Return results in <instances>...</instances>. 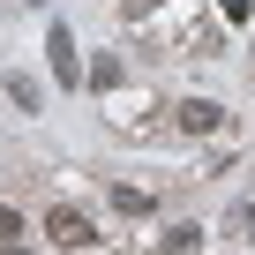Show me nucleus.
<instances>
[{"instance_id":"nucleus-1","label":"nucleus","mask_w":255,"mask_h":255,"mask_svg":"<svg viewBox=\"0 0 255 255\" xmlns=\"http://www.w3.org/2000/svg\"><path fill=\"white\" fill-rule=\"evenodd\" d=\"M45 240H53V248H90V240H98V225H90V210L53 203V210H45Z\"/></svg>"},{"instance_id":"nucleus-2","label":"nucleus","mask_w":255,"mask_h":255,"mask_svg":"<svg viewBox=\"0 0 255 255\" xmlns=\"http://www.w3.org/2000/svg\"><path fill=\"white\" fill-rule=\"evenodd\" d=\"M45 53H53V83H60V90H83V60H75V30H68V23L45 30Z\"/></svg>"},{"instance_id":"nucleus-3","label":"nucleus","mask_w":255,"mask_h":255,"mask_svg":"<svg viewBox=\"0 0 255 255\" xmlns=\"http://www.w3.org/2000/svg\"><path fill=\"white\" fill-rule=\"evenodd\" d=\"M173 120L188 128V135H218V128H225V105H210V98H188V105H173Z\"/></svg>"},{"instance_id":"nucleus-4","label":"nucleus","mask_w":255,"mask_h":255,"mask_svg":"<svg viewBox=\"0 0 255 255\" xmlns=\"http://www.w3.org/2000/svg\"><path fill=\"white\" fill-rule=\"evenodd\" d=\"M113 210H120V218H150L158 195H150V188H113Z\"/></svg>"},{"instance_id":"nucleus-5","label":"nucleus","mask_w":255,"mask_h":255,"mask_svg":"<svg viewBox=\"0 0 255 255\" xmlns=\"http://www.w3.org/2000/svg\"><path fill=\"white\" fill-rule=\"evenodd\" d=\"M8 98H15V113H38V105H45V90H38L30 75H8Z\"/></svg>"},{"instance_id":"nucleus-6","label":"nucleus","mask_w":255,"mask_h":255,"mask_svg":"<svg viewBox=\"0 0 255 255\" xmlns=\"http://www.w3.org/2000/svg\"><path fill=\"white\" fill-rule=\"evenodd\" d=\"M203 248V225H173V240H165V255H195Z\"/></svg>"},{"instance_id":"nucleus-7","label":"nucleus","mask_w":255,"mask_h":255,"mask_svg":"<svg viewBox=\"0 0 255 255\" xmlns=\"http://www.w3.org/2000/svg\"><path fill=\"white\" fill-rule=\"evenodd\" d=\"M8 240H23V218H15L8 203H0V248H8Z\"/></svg>"},{"instance_id":"nucleus-8","label":"nucleus","mask_w":255,"mask_h":255,"mask_svg":"<svg viewBox=\"0 0 255 255\" xmlns=\"http://www.w3.org/2000/svg\"><path fill=\"white\" fill-rule=\"evenodd\" d=\"M225 8V23H255V0H218Z\"/></svg>"},{"instance_id":"nucleus-9","label":"nucleus","mask_w":255,"mask_h":255,"mask_svg":"<svg viewBox=\"0 0 255 255\" xmlns=\"http://www.w3.org/2000/svg\"><path fill=\"white\" fill-rule=\"evenodd\" d=\"M233 225H240V233L255 240V203H240V210H233Z\"/></svg>"},{"instance_id":"nucleus-10","label":"nucleus","mask_w":255,"mask_h":255,"mask_svg":"<svg viewBox=\"0 0 255 255\" xmlns=\"http://www.w3.org/2000/svg\"><path fill=\"white\" fill-rule=\"evenodd\" d=\"M8 255H30V248H15V240H8Z\"/></svg>"}]
</instances>
